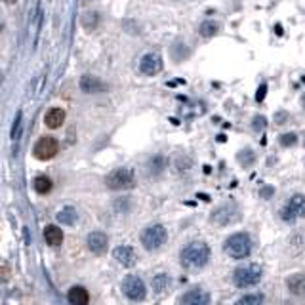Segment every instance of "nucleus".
<instances>
[{
	"instance_id": "f257e3e1",
	"label": "nucleus",
	"mask_w": 305,
	"mask_h": 305,
	"mask_svg": "<svg viewBox=\"0 0 305 305\" xmlns=\"http://www.w3.org/2000/svg\"><path fill=\"white\" fill-rule=\"evenodd\" d=\"M210 259V248L206 242L195 240L181 250V263L189 269H200L208 263Z\"/></svg>"
},
{
	"instance_id": "f03ea898",
	"label": "nucleus",
	"mask_w": 305,
	"mask_h": 305,
	"mask_svg": "<svg viewBox=\"0 0 305 305\" xmlns=\"http://www.w3.org/2000/svg\"><path fill=\"white\" fill-rule=\"evenodd\" d=\"M225 254L233 259H244L252 252V240L248 237V233H235L225 240Z\"/></svg>"
},
{
	"instance_id": "7ed1b4c3",
	"label": "nucleus",
	"mask_w": 305,
	"mask_h": 305,
	"mask_svg": "<svg viewBox=\"0 0 305 305\" xmlns=\"http://www.w3.org/2000/svg\"><path fill=\"white\" fill-rule=\"evenodd\" d=\"M263 276V269L259 263H246V265H240L233 273V282L238 288H250V286H256Z\"/></svg>"
},
{
	"instance_id": "20e7f679",
	"label": "nucleus",
	"mask_w": 305,
	"mask_h": 305,
	"mask_svg": "<svg viewBox=\"0 0 305 305\" xmlns=\"http://www.w3.org/2000/svg\"><path fill=\"white\" fill-rule=\"evenodd\" d=\"M105 183H107L109 189L114 191L132 189L135 185V174H133L132 168H116L105 178Z\"/></svg>"
},
{
	"instance_id": "39448f33",
	"label": "nucleus",
	"mask_w": 305,
	"mask_h": 305,
	"mask_svg": "<svg viewBox=\"0 0 305 305\" xmlns=\"http://www.w3.org/2000/svg\"><path fill=\"white\" fill-rule=\"evenodd\" d=\"M280 218L284 221H295V219L305 218V197L303 195H294L286 200V204L280 210Z\"/></svg>"
},
{
	"instance_id": "423d86ee",
	"label": "nucleus",
	"mask_w": 305,
	"mask_h": 305,
	"mask_svg": "<svg viewBox=\"0 0 305 305\" xmlns=\"http://www.w3.org/2000/svg\"><path fill=\"white\" fill-rule=\"evenodd\" d=\"M57 152H59V143H57L56 137H50V135L40 137L35 143V149H33V155L38 161H50V159L56 157Z\"/></svg>"
},
{
	"instance_id": "0eeeda50",
	"label": "nucleus",
	"mask_w": 305,
	"mask_h": 305,
	"mask_svg": "<svg viewBox=\"0 0 305 305\" xmlns=\"http://www.w3.org/2000/svg\"><path fill=\"white\" fill-rule=\"evenodd\" d=\"M166 237L168 233L162 225H151L141 233V244L147 250H157L166 242Z\"/></svg>"
},
{
	"instance_id": "6e6552de",
	"label": "nucleus",
	"mask_w": 305,
	"mask_h": 305,
	"mask_svg": "<svg viewBox=\"0 0 305 305\" xmlns=\"http://www.w3.org/2000/svg\"><path fill=\"white\" fill-rule=\"evenodd\" d=\"M122 292L126 294V297H130L132 301H141V299H145V295H147V290H145L143 280L135 275L124 276Z\"/></svg>"
},
{
	"instance_id": "1a4fd4ad",
	"label": "nucleus",
	"mask_w": 305,
	"mask_h": 305,
	"mask_svg": "<svg viewBox=\"0 0 305 305\" xmlns=\"http://www.w3.org/2000/svg\"><path fill=\"white\" fill-rule=\"evenodd\" d=\"M238 216H240V212H238L237 206L227 202V204H221L219 208L212 212V221L218 223V225H227L231 221H237Z\"/></svg>"
},
{
	"instance_id": "9d476101",
	"label": "nucleus",
	"mask_w": 305,
	"mask_h": 305,
	"mask_svg": "<svg viewBox=\"0 0 305 305\" xmlns=\"http://www.w3.org/2000/svg\"><path fill=\"white\" fill-rule=\"evenodd\" d=\"M162 67H164V63H162V57L159 56V54H145V56L141 57V61H139V71H141L145 76H155L159 75L162 71Z\"/></svg>"
},
{
	"instance_id": "9b49d317",
	"label": "nucleus",
	"mask_w": 305,
	"mask_h": 305,
	"mask_svg": "<svg viewBox=\"0 0 305 305\" xmlns=\"http://www.w3.org/2000/svg\"><path fill=\"white\" fill-rule=\"evenodd\" d=\"M180 305H210V294L206 290H200V288L189 290L187 294L181 295Z\"/></svg>"
},
{
	"instance_id": "f8f14e48",
	"label": "nucleus",
	"mask_w": 305,
	"mask_h": 305,
	"mask_svg": "<svg viewBox=\"0 0 305 305\" xmlns=\"http://www.w3.org/2000/svg\"><path fill=\"white\" fill-rule=\"evenodd\" d=\"M113 257L124 267H132L137 261V256H135L132 246H116L113 250Z\"/></svg>"
},
{
	"instance_id": "ddd939ff",
	"label": "nucleus",
	"mask_w": 305,
	"mask_h": 305,
	"mask_svg": "<svg viewBox=\"0 0 305 305\" xmlns=\"http://www.w3.org/2000/svg\"><path fill=\"white\" fill-rule=\"evenodd\" d=\"M80 90L84 92V94H99V92H105L107 90V86L97 78V76H92V75H84L80 78Z\"/></svg>"
},
{
	"instance_id": "4468645a",
	"label": "nucleus",
	"mask_w": 305,
	"mask_h": 305,
	"mask_svg": "<svg viewBox=\"0 0 305 305\" xmlns=\"http://www.w3.org/2000/svg\"><path fill=\"white\" fill-rule=\"evenodd\" d=\"M109 244V238L101 231H94L88 235V248L94 252V254H103Z\"/></svg>"
},
{
	"instance_id": "2eb2a0df",
	"label": "nucleus",
	"mask_w": 305,
	"mask_h": 305,
	"mask_svg": "<svg viewBox=\"0 0 305 305\" xmlns=\"http://www.w3.org/2000/svg\"><path fill=\"white\" fill-rule=\"evenodd\" d=\"M63 122H65V111L59 109V107H52V109L44 114V124H46L48 128H52V130L59 128Z\"/></svg>"
},
{
	"instance_id": "dca6fc26",
	"label": "nucleus",
	"mask_w": 305,
	"mask_h": 305,
	"mask_svg": "<svg viewBox=\"0 0 305 305\" xmlns=\"http://www.w3.org/2000/svg\"><path fill=\"white\" fill-rule=\"evenodd\" d=\"M67 297H69L71 305H88V301H90V294H88V290L82 288V286H73V288L69 290Z\"/></svg>"
},
{
	"instance_id": "f3484780",
	"label": "nucleus",
	"mask_w": 305,
	"mask_h": 305,
	"mask_svg": "<svg viewBox=\"0 0 305 305\" xmlns=\"http://www.w3.org/2000/svg\"><path fill=\"white\" fill-rule=\"evenodd\" d=\"M44 240H46L50 246H61L63 242V233L57 225H48L44 229Z\"/></svg>"
},
{
	"instance_id": "a211bd4d",
	"label": "nucleus",
	"mask_w": 305,
	"mask_h": 305,
	"mask_svg": "<svg viewBox=\"0 0 305 305\" xmlns=\"http://www.w3.org/2000/svg\"><path fill=\"white\" fill-rule=\"evenodd\" d=\"M76 218H78V214H76V210L73 206H65V208H61L57 212L56 219L59 223H63V225H75Z\"/></svg>"
},
{
	"instance_id": "6ab92c4d",
	"label": "nucleus",
	"mask_w": 305,
	"mask_h": 305,
	"mask_svg": "<svg viewBox=\"0 0 305 305\" xmlns=\"http://www.w3.org/2000/svg\"><path fill=\"white\" fill-rule=\"evenodd\" d=\"M33 187H35V191H37L38 195H48V193L52 191V187H54V183H52V180H50L48 176H38V178H35Z\"/></svg>"
},
{
	"instance_id": "aec40b11",
	"label": "nucleus",
	"mask_w": 305,
	"mask_h": 305,
	"mask_svg": "<svg viewBox=\"0 0 305 305\" xmlns=\"http://www.w3.org/2000/svg\"><path fill=\"white\" fill-rule=\"evenodd\" d=\"M219 31V25L216 23V21H212V19H206V21H202L199 27V35L204 38H210L214 37V35H218Z\"/></svg>"
},
{
	"instance_id": "412c9836",
	"label": "nucleus",
	"mask_w": 305,
	"mask_h": 305,
	"mask_svg": "<svg viewBox=\"0 0 305 305\" xmlns=\"http://www.w3.org/2000/svg\"><path fill=\"white\" fill-rule=\"evenodd\" d=\"M263 294L261 292H254V294L242 295L235 305H263Z\"/></svg>"
},
{
	"instance_id": "4be33fe9",
	"label": "nucleus",
	"mask_w": 305,
	"mask_h": 305,
	"mask_svg": "<svg viewBox=\"0 0 305 305\" xmlns=\"http://www.w3.org/2000/svg\"><path fill=\"white\" fill-rule=\"evenodd\" d=\"M170 284V276L161 273V275H157L152 278V290H155V294H162L166 288Z\"/></svg>"
},
{
	"instance_id": "5701e85b",
	"label": "nucleus",
	"mask_w": 305,
	"mask_h": 305,
	"mask_svg": "<svg viewBox=\"0 0 305 305\" xmlns=\"http://www.w3.org/2000/svg\"><path fill=\"white\" fill-rule=\"evenodd\" d=\"M97 23H99V14H95V12H88L82 16V27L86 31H94L97 27Z\"/></svg>"
},
{
	"instance_id": "b1692460",
	"label": "nucleus",
	"mask_w": 305,
	"mask_h": 305,
	"mask_svg": "<svg viewBox=\"0 0 305 305\" xmlns=\"http://www.w3.org/2000/svg\"><path fill=\"white\" fill-rule=\"evenodd\" d=\"M42 27V8L38 6L37 8V14H35V18H33V42H37V37H38V31Z\"/></svg>"
},
{
	"instance_id": "393cba45",
	"label": "nucleus",
	"mask_w": 305,
	"mask_h": 305,
	"mask_svg": "<svg viewBox=\"0 0 305 305\" xmlns=\"http://www.w3.org/2000/svg\"><path fill=\"white\" fill-rule=\"evenodd\" d=\"M21 118H23V113L19 111L16 114V120H14V128H12V137L14 139H19V135H21Z\"/></svg>"
},
{
	"instance_id": "a878e982",
	"label": "nucleus",
	"mask_w": 305,
	"mask_h": 305,
	"mask_svg": "<svg viewBox=\"0 0 305 305\" xmlns=\"http://www.w3.org/2000/svg\"><path fill=\"white\" fill-rule=\"evenodd\" d=\"M297 141V135L294 132H288V133H282L280 135V145L282 147H290V145H295Z\"/></svg>"
},
{
	"instance_id": "bb28decb",
	"label": "nucleus",
	"mask_w": 305,
	"mask_h": 305,
	"mask_svg": "<svg viewBox=\"0 0 305 305\" xmlns=\"http://www.w3.org/2000/svg\"><path fill=\"white\" fill-rule=\"evenodd\" d=\"M265 126H267L265 116H261V114H257V116H254V120H252V128H254L256 132H259V130H263Z\"/></svg>"
},
{
	"instance_id": "cd10ccee",
	"label": "nucleus",
	"mask_w": 305,
	"mask_h": 305,
	"mask_svg": "<svg viewBox=\"0 0 305 305\" xmlns=\"http://www.w3.org/2000/svg\"><path fill=\"white\" fill-rule=\"evenodd\" d=\"M267 94V84H261L259 88H257V94H256V101H261L263 97H265Z\"/></svg>"
},
{
	"instance_id": "c85d7f7f",
	"label": "nucleus",
	"mask_w": 305,
	"mask_h": 305,
	"mask_svg": "<svg viewBox=\"0 0 305 305\" xmlns=\"http://www.w3.org/2000/svg\"><path fill=\"white\" fill-rule=\"evenodd\" d=\"M286 118H288V113H284V111H280V113H276V114H275L276 124H284Z\"/></svg>"
},
{
	"instance_id": "c756f323",
	"label": "nucleus",
	"mask_w": 305,
	"mask_h": 305,
	"mask_svg": "<svg viewBox=\"0 0 305 305\" xmlns=\"http://www.w3.org/2000/svg\"><path fill=\"white\" fill-rule=\"evenodd\" d=\"M275 33H276V35H282V27H280V25H276V27H275Z\"/></svg>"
},
{
	"instance_id": "7c9ffc66",
	"label": "nucleus",
	"mask_w": 305,
	"mask_h": 305,
	"mask_svg": "<svg viewBox=\"0 0 305 305\" xmlns=\"http://www.w3.org/2000/svg\"><path fill=\"white\" fill-rule=\"evenodd\" d=\"M301 105H303V107H305V95H303V97H301Z\"/></svg>"
},
{
	"instance_id": "2f4dec72",
	"label": "nucleus",
	"mask_w": 305,
	"mask_h": 305,
	"mask_svg": "<svg viewBox=\"0 0 305 305\" xmlns=\"http://www.w3.org/2000/svg\"><path fill=\"white\" fill-rule=\"evenodd\" d=\"M6 2H8V4H14V2H16V0H6Z\"/></svg>"
},
{
	"instance_id": "473e14b6",
	"label": "nucleus",
	"mask_w": 305,
	"mask_h": 305,
	"mask_svg": "<svg viewBox=\"0 0 305 305\" xmlns=\"http://www.w3.org/2000/svg\"><path fill=\"white\" fill-rule=\"evenodd\" d=\"M0 80H2V73H0Z\"/></svg>"
},
{
	"instance_id": "72a5a7b5",
	"label": "nucleus",
	"mask_w": 305,
	"mask_h": 305,
	"mask_svg": "<svg viewBox=\"0 0 305 305\" xmlns=\"http://www.w3.org/2000/svg\"><path fill=\"white\" fill-rule=\"evenodd\" d=\"M303 295H305V290H303Z\"/></svg>"
}]
</instances>
